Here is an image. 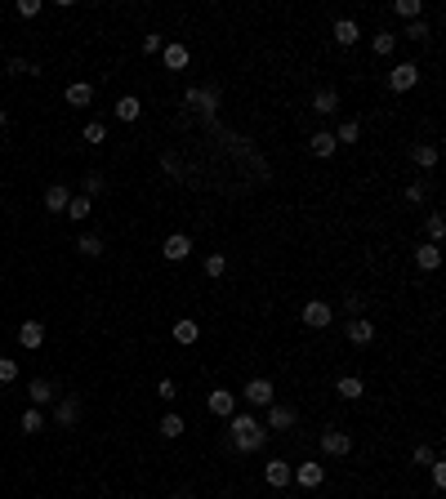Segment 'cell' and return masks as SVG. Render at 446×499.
<instances>
[{"label":"cell","mask_w":446,"mask_h":499,"mask_svg":"<svg viewBox=\"0 0 446 499\" xmlns=\"http://www.w3.org/2000/svg\"><path fill=\"white\" fill-rule=\"evenodd\" d=\"M0 129H5V107H0Z\"/></svg>","instance_id":"7dc6e473"},{"label":"cell","mask_w":446,"mask_h":499,"mask_svg":"<svg viewBox=\"0 0 446 499\" xmlns=\"http://www.w3.org/2000/svg\"><path fill=\"white\" fill-rule=\"evenodd\" d=\"M156 397H161V401H174V397H179V384H174V379H161V384H156Z\"/></svg>","instance_id":"ab89813d"},{"label":"cell","mask_w":446,"mask_h":499,"mask_svg":"<svg viewBox=\"0 0 446 499\" xmlns=\"http://www.w3.org/2000/svg\"><path fill=\"white\" fill-rule=\"evenodd\" d=\"M67 205H71L67 183H50V188H45V210H50V214H67Z\"/></svg>","instance_id":"8fae6325"},{"label":"cell","mask_w":446,"mask_h":499,"mask_svg":"<svg viewBox=\"0 0 446 499\" xmlns=\"http://www.w3.org/2000/svg\"><path fill=\"white\" fill-rule=\"evenodd\" d=\"M411 156H415V165H419V169H433V165H438V148H433V143H415Z\"/></svg>","instance_id":"484cf974"},{"label":"cell","mask_w":446,"mask_h":499,"mask_svg":"<svg viewBox=\"0 0 446 499\" xmlns=\"http://www.w3.org/2000/svg\"><path fill=\"white\" fill-rule=\"evenodd\" d=\"M9 71H14V76H36V63H22V58H9Z\"/></svg>","instance_id":"f35d334b"},{"label":"cell","mask_w":446,"mask_h":499,"mask_svg":"<svg viewBox=\"0 0 446 499\" xmlns=\"http://www.w3.org/2000/svg\"><path fill=\"white\" fill-rule=\"evenodd\" d=\"M308 148H312V156H335V148H340V143H335V134L317 129V134L308 139Z\"/></svg>","instance_id":"603a6c76"},{"label":"cell","mask_w":446,"mask_h":499,"mask_svg":"<svg viewBox=\"0 0 446 499\" xmlns=\"http://www.w3.org/2000/svg\"><path fill=\"white\" fill-rule=\"evenodd\" d=\"M370 50H375L379 58H384V54H393V50H397V36H393L389 27H384V31H375V36H370Z\"/></svg>","instance_id":"4316f807"},{"label":"cell","mask_w":446,"mask_h":499,"mask_svg":"<svg viewBox=\"0 0 446 499\" xmlns=\"http://www.w3.org/2000/svg\"><path fill=\"white\" fill-rule=\"evenodd\" d=\"M156 428H161V437H179V433H183V428H188V423H183V419H179V415H174V410H170V415H165L161 423H156Z\"/></svg>","instance_id":"f546056e"},{"label":"cell","mask_w":446,"mask_h":499,"mask_svg":"<svg viewBox=\"0 0 446 499\" xmlns=\"http://www.w3.org/2000/svg\"><path fill=\"white\" fill-rule=\"evenodd\" d=\"M161 254L170 263H183L188 254H192V237H183V232H174V237H165V246H161Z\"/></svg>","instance_id":"7c38bea8"},{"label":"cell","mask_w":446,"mask_h":499,"mask_svg":"<svg viewBox=\"0 0 446 499\" xmlns=\"http://www.w3.org/2000/svg\"><path fill=\"white\" fill-rule=\"evenodd\" d=\"M161 58H165V71H183L192 54H188V45L174 41V45H165V50H161Z\"/></svg>","instance_id":"2e32d148"},{"label":"cell","mask_w":446,"mask_h":499,"mask_svg":"<svg viewBox=\"0 0 446 499\" xmlns=\"http://www.w3.org/2000/svg\"><path fill=\"white\" fill-rule=\"evenodd\" d=\"M18 344L27 348V352L41 348V344H45V321H22V325H18Z\"/></svg>","instance_id":"9a60e30c"},{"label":"cell","mask_w":446,"mask_h":499,"mask_svg":"<svg viewBox=\"0 0 446 499\" xmlns=\"http://www.w3.org/2000/svg\"><path fill=\"white\" fill-rule=\"evenodd\" d=\"M139 116H143V103L134 99V94H125V99L116 103V120H125V125H134Z\"/></svg>","instance_id":"44dd1931"},{"label":"cell","mask_w":446,"mask_h":499,"mask_svg":"<svg viewBox=\"0 0 446 499\" xmlns=\"http://www.w3.org/2000/svg\"><path fill=\"white\" fill-rule=\"evenodd\" d=\"M183 103L188 107H197V112H214V107H219V90H183Z\"/></svg>","instance_id":"30bf717a"},{"label":"cell","mask_w":446,"mask_h":499,"mask_svg":"<svg viewBox=\"0 0 446 499\" xmlns=\"http://www.w3.org/2000/svg\"><path fill=\"white\" fill-rule=\"evenodd\" d=\"M99 192H103V178H99V174H85V197L94 201V197H99Z\"/></svg>","instance_id":"ee69618b"},{"label":"cell","mask_w":446,"mask_h":499,"mask_svg":"<svg viewBox=\"0 0 446 499\" xmlns=\"http://www.w3.org/2000/svg\"><path fill=\"white\" fill-rule=\"evenodd\" d=\"M428 472H433V486H438V491H442V486H446V459L438 455V459H433V464H428Z\"/></svg>","instance_id":"8d00e7d4"},{"label":"cell","mask_w":446,"mask_h":499,"mask_svg":"<svg viewBox=\"0 0 446 499\" xmlns=\"http://www.w3.org/2000/svg\"><path fill=\"white\" fill-rule=\"evenodd\" d=\"M424 197H428V183H411V188H406V201H415V205H419Z\"/></svg>","instance_id":"f6af8a7d"},{"label":"cell","mask_w":446,"mask_h":499,"mask_svg":"<svg viewBox=\"0 0 446 499\" xmlns=\"http://www.w3.org/2000/svg\"><path fill=\"white\" fill-rule=\"evenodd\" d=\"M76 419H81V406H76V401H58V410H54V423H58V428H76Z\"/></svg>","instance_id":"d6986e66"},{"label":"cell","mask_w":446,"mask_h":499,"mask_svg":"<svg viewBox=\"0 0 446 499\" xmlns=\"http://www.w3.org/2000/svg\"><path fill=\"white\" fill-rule=\"evenodd\" d=\"M415 263L424 267V272H438V267H442V250L428 241V246H419V250H415Z\"/></svg>","instance_id":"7402d4cb"},{"label":"cell","mask_w":446,"mask_h":499,"mask_svg":"<svg viewBox=\"0 0 446 499\" xmlns=\"http://www.w3.org/2000/svg\"><path fill=\"white\" fill-rule=\"evenodd\" d=\"M295 423H299V415H295V406H281V401H272V406H268V423H263V428H277V433H291L295 428Z\"/></svg>","instance_id":"277c9868"},{"label":"cell","mask_w":446,"mask_h":499,"mask_svg":"<svg viewBox=\"0 0 446 499\" xmlns=\"http://www.w3.org/2000/svg\"><path fill=\"white\" fill-rule=\"evenodd\" d=\"M304 325H312V330H326V325L335 321V312H330V303H321V299H308L304 303Z\"/></svg>","instance_id":"3957f363"},{"label":"cell","mask_w":446,"mask_h":499,"mask_svg":"<svg viewBox=\"0 0 446 499\" xmlns=\"http://www.w3.org/2000/svg\"><path fill=\"white\" fill-rule=\"evenodd\" d=\"M161 50H165V41H161L156 31H152V36H143V54H161Z\"/></svg>","instance_id":"7bdbcfd3"},{"label":"cell","mask_w":446,"mask_h":499,"mask_svg":"<svg viewBox=\"0 0 446 499\" xmlns=\"http://www.w3.org/2000/svg\"><path fill=\"white\" fill-rule=\"evenodd\" d=\"M393 9H397V14H402V18H411V22H415L419 14H424V5H419V0H397Z\"/></svg>","instance_id":"d6a6232c"},{"label":"cell","mask_w":446,"mask_h":499,"mask_svg":"<svg viewBox=\"0 0 446 499\" xmlns=\"http://www.w3.org/2000/svg\"><path fill=\"white\" fill-rule=\"evenodd\" d=\"M18 18H36V14H41V0H18Z\"/></svg>","instance_id":"60d3db41"},{"label":"cell","mask_w":446,"mask_h":499,"mask_svg":"<svg viewBox=\"0 0 446 499\" xmlns=\"http://www.w3.org/2000/svg\"><path fill=\"white\" fill-rule=\"evenodd\" d=\"M433 459H438V450H433V446H415V464L419 468H428Z\"/></svg>","instance_id":"b9f144b4"},{"label":"cell","mask_w":446,"mask_h":499,"mask_svg":"<svg viewBox=\"0 0 446 499\" xmlns=\"http://www.w3.org/2000/svg\"><path fill=\"white\" fill-rule=\"evenodd\" d=\"M321 450H326L330 459H344L348 450H353V433H344V428H326V433H321Z\"/></svg>","instance_id":"7a4b0ae2"},{"label":"cell","mask_w":446,"mask_h":499,"mask_svg":"<svg viewBox=\"0 0 446 499\" xmlns=\"http://www.w3.org/2000/svg\"><path fill=\"white\" fill-rule=\"evenodd\" d=\"M90 210H94V201H90V197H71L67 218H76V223H81V218H90Z\"/></svg>","instance_id":"83f0119b"},{"label":"cell","mask_w":446,"mask_h":499,"mask_svg":"<svg viewBox=\"0 0 446 499\" xmlns=\"http://www.w3.org/2000/svg\"><path fill=\"white\" fill-rule=\"evenodd\" d=\"M415 85H419V67H415V63H397V67L389 71V90L406 94V90H415Z\"/></svg>","instance_id":"52a82bcc"},{"label":"cell","mask_w":446,"mask_h":499,"mask_svg":"<svg viewBox=\"0 0 446 499\" xmlns=\"http://www.w3.org/2000/svg\"><path fill=\"white\" fill-rule=\"evenodd\" d=\"M335 107H340V94L330 90V85H321L317 94H312V112H321V116H330Z\"/></svg>","instance_id":"ac0fdd59"},{"label":"cell","mask_w":446,"mask_h":499,"mask_svg":"<svg viewBox=\"0 0 446 499\" xmlns=\"http://www.w3.org/2000/svg\"><path fill=\"white\" fill-rule=\"evenodd\" d=\"M291 472H295V468L286 464V459H268V464H263V482L281 491V486H291Z\"/></svg>","instance_id":"4fadbf2b"},{"label":"cell","mask_w":446,"mask_h":499,"mask_svg":"<svg viewBox=\"0 0 446 499\" xmlns=\"http://www.w3.org/2000/svg\"><path fill=\"white\" fill-rule=\"evenodd\" d=\"M406 36H411V41H424V36H428V27H424V18H415L411 27H406Z\"/></svg>","instance_id":"bcb514c9"},{"label":"cell","mask_w":446,"mask_h":499,"mask_svg":"<svg viewBox=\"0 0 446 499\" xmlns=\"http://www.w3.org/2000/svg\"><path fill=\"white\" fill-rule=\"evenodd\" d=\"M27 397H32V406H45V401L54 397V384L50 379H32L27 384Z\"/></svg>","instance_id":"d4e9b609"},{"label":"cell","mask_w":446,"mask_h":499,"mask_svg":"<svg viewBox=\"0 0 446 499\" xmlns=\"http://www.w3.org/2000/svg\"><path fill=\"white\" fill-rule=\"evenodd\" d=\"M442 232H446V218H442V214H428V237H433V246L442 241Z\"/></svg>","instance_id":"74e56055"},{"label":"cell","mask_w":446,"mask_h":499,"mask_svg":"<svg viewBox=\"0 0 446 499\" xmlns=\"http://www.w3.org/2000/svg\"><path fill=\"white\" fill-rule=\"evenodd\" d=\"M90 103H94V85H85V80L67 85V107H90Z\"/></svg>","instance_id":"ffe728a7"},{"label":"cell","mask_w":446,"mask_h":499,"mask_svg":"<svg viewBox=\"0 0 446 499\" xmlns=\"http://www.w3.org/2000/svg\"><path fill=\"white\" fill-rule=\"evenodd\" d=\"M85 143H107V125H103V120H90V125H85Z\"/></svg>","instance_id":"d590c367"},{"label":"cell","mask_w":446,"mask_h":499,"mask_svg":"<svg viewBox=\"0 0 446 499\" xmlns=\"http://www.w3.org/2000/svg\"><path fill=\"white\" fill-rule=\"evenodd\" d=\"M41 428H45V415H41V410H36V406L22 410V433H41Z\"/></svg>","instance_id":"4dcf8cb0"},{"label":"cell","mask_w":446,"mask_h":499,"mask_svg":"<svg viewBox=\"0 0 446 499\" xmlns=\"http://www.w3.org/2000/svg\"><path fill=\"white\" fill-rule=\"evenodd\" d=\"M228 272V259L223 254H206V276H223Z\"/></svg>","instance_id":"e575fe53"},{"label":"cell","mask_w":446,"mask_h":499,"mask_svg":"<svg viewBox=\"0 0 446 499\" xmlns=\"http://www.w3.org/2000/svg\"><path fill=\"white\" fill-rule=\"evenodd\" d=\"M357 134H361V125H357V120H344V125L335 129V143H357Z\"/></svg>","instance_id":"1f68e13d"},{"label":"cell","mask_w":446,"mask_h":499,"mask_svg":"<svg viewBox=\"0 0 446 499\" xmlns=\"http://www.w3.org/2000/svg\"><path fill=\"white\" fill-rule=\"evenodd\" d=\"M344 330H348V344L366 348L370 339H375V321H366V316H353V321H344Z\"/></svg>","instance_id":"ba28073f"},{"label":"cell","mask_w":446,"mask_h":499,"mask_svg":"<svg viewBox=\"0 0 446 499\" xmlns=\"http://www.w3.org/2000/svg\"><path fill=\"white\" fill-rule=\"evenodd\" d=\"M210 415L232 419V415H237V393H228V388H214V393H210Z\"/></svg>","instance_id":"9c48e42d"},{"label":"cell","mask_w":446,"mask_h":499,"mask_svg":"<svg viewBox=\"0 0 446 499\" xmlns=\"http://www.w3.org/2000/svg\"><path fill=\"white\" fill-rule=\"evenodd\" d=\"M241 397H246L250 406H272V401H277V388H272V379H250L246 388H241Z\"/></svg>","instance_id":"5b68a950"},{"label":"cell","mask_w":446,"mask_h":499,"mask_svg":"<svg viewBox=\"0 0 446 499\" xmlns=\"http://www.w3.org/2000/svg\"><path fill=\"white\" fill-rule=\"evenodd\" d=\"M76 250H81V254H85V259H99V254H103V241H99V237H90V232H85V237H81V241H76Z\"/></svg>","instance_id":"f1b7e54d"},{"label":"cell","mask_w":446,"mask_h":499,"mask_svg":"<svg viewBox=\"0 0 446 499\" xmlns=\"http://www.w3.org/2000/svg\"><path fill=\"white\" fill-rule=\"evenodd\" d=\"M170 335H174V344H183V348H188V344H197V339H201V325L183 316V321H174V325H170Z\"/></svg>","instance_id":"e0dca14e"},{"label":"cell","mask_w":446,"mask_h":499,"mask_svg":"<svg viewBox=\"0 0 446 499\" xmlns=\"http://www.w3.org/2000/svg\"><path fill=\"white\" fill-rule=\"evenodd\" d=\"M361 41V27L353 18H335V45H344V50H353V45Z\"/></svg>","instance_id":"5bb4252c"},{"label":"cell","mask_w":446,"mask_h":499,"mask_svg":"<svg viewBox=\"0 0 446 499\" xmlns=\"http://www.w3.org/2000/svg\"><path fill=\"white\" fill-rule=\"evenodd\" d=\"M291 482L299 486V491H317V486L326 482V468H321V464H295Z\"/></svg>","instance_id":"8992f818"},{"label":"cell","mask_w":446,"mask_h":499,"mask_svg":"<svg viewBox=\"0 0 446 499\" xmlns=\"http://www.w3.org/2000/svg\"><path fill=\"white\" fill-rule=\"evenodd\" d=\"M228 437H232V446L241 455H255V450L268 446V428H263L255 415H232L228 419Z\"/></svg>","instance_id":"6da1fadb"},{"label":"cell","mask_w":446,"mask_h":499,"mask_svg":"<svg viewBox=\"0 0 446 499\" xmlns=\"http://www.w3.org/2000/svg\"><path fill=\"white\" fill-rule=\"evenodd\" d=\"M18 379V361L14 357H0V384H14Z\"/></svg>","instance_id":"836d02e7"},{"label":"cell","mask_w":446,"mask_h":499,"mask_svg":"<svg viewBox=\"0 0 446 499\" xmlns=\"http://www.w3.org/2000/svg\"><path fill=\"white\" fill-rule=\"evenodd\" d=\"M335 393H340L344 401H357L361 393H366V384H361V379H357V374H344V379H340V384H335Z\"/></svg>","instance_id":"cb8c5ba5"}]
</instances>
